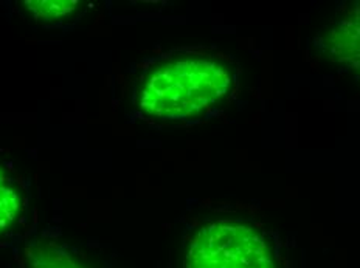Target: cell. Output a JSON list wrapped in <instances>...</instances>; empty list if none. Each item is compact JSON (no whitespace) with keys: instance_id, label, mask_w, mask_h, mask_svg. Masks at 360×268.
Segmentation results:
<instances>
[{"instance_id":"1","label":"cell","mask_w":360,"mask_h":268,"mask_svg":"<svg viewBox=\"0 0 360 268\" xmlns=\"http://www.w3.org/2000/svg\"><path fill=\"white\" fill-rule=\"evenodd\" d=\"M233 76L221 58L180 55L157 64L139 92V107L160 120L196 116L229 93Z\"/></svg>"},{"instance_id":"2","label":"cell","mask_w":360,"mask_h":268,"mask_svg":"<svg viewBox=\"0 0 360 268\" xmlns=\"http://www.w3.org/2000/svg\"><path fill=\"white\" fill-rule=\"evenodd\" d=\"M186 268H276L264 237L249 223L212 222L191 239Z\"/></svg>"},{"instance_id":"3","label":"cell","mask_w":360,"mask_h":268,"mask_svg":"<svg viewBox=\"0 0 360 268\" xmlns=\"http://www.w3.org/2000/svg\"><path fill=\"white\" fill-rule=\"evenodd\" d=\"M24 210V191L20 182L0 166V232H5L16 222Z\"/></svg>"},{"instance_id":"4","label":"cell","mask_w":360,"mask_h":268,"mask_svg":"<svg viewBox=\"0 0 360 268\" xmlns=\"http://www.w3.org/2000/svg\"><path fill=\"white\" fill-rule=\"evenodd\" d=\"M343 25V29H335L337 41L334 43L337 48L349 47V51L339 55V58L347 59L356 70H360V16L347 20Z\"/></svg>"},{"instance_id":"5","label":"cell","mask_w":360,"mask_h":268,"mask_svg":"<svg viewBox=\"0 0 360 268\" xmlns=\"http://www.w3.org/2000/svg\"><path fill=\"white\" fill-rule=\"evenodd\" d=\"M28 11L41 20H58L64 19L70 14L77 13L81 8V2H72V0H61V2H25Z\"/></svg>"}]
</instances>
